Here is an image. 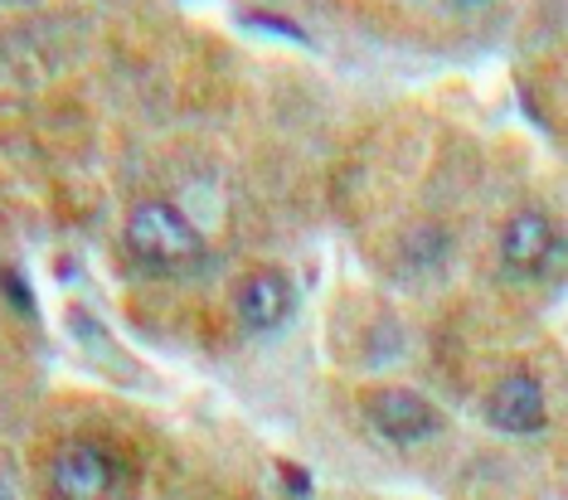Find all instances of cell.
<instances>
[{
  "mask_svg": "<svg viewBox=\"0 0 568 500\" xmlns=\"http://www.w3.org/2000/svg\"><path fill=\"white\" fill-rule=\"evenodd\" d=\"M126 248H132V258L141 267H151V273H185V267L200 263L204 238L180 204L141 200L136 210L126 214Z\"/></svg>",
  "mask_w": 568,
  "mask_h": 500,
  "instance_id": "1",
  "label": "cell"
},
{
  "mask_svg": "<svg viewBox=\"0 0 568 500\" xmlns=\"http://www.w3.org/2000/svg\"><path fill=\"white\" fill-rule=\"evenodd\" d=\"M365 422L394 447H418L443 432V414L413 389H374L365 394Z\"/></svg>",
  "mask_w": 568,
  "mask_h": 500,
  "instance_id": "2",
  "label": "cell"
},
{
  "mask_svg": "<svg viewBox=\"0 0 568 500\" xmlns=\"http://www.w3.org/2000/svg\"><path fill=\"white\" fill-rule=\"evenodd\" d=\"M500 263L506 273L515 277H549L559 273L564 263V238H559V224L549 214H515V220L500 228Z\"/></svg>",
  "mask_w": 568,
  "mask_h": 500,
  "instance_id": "3",
  "label": "cell"
},
{
  "mask_svg": "<svg viewBox=\"0 0 568 500\" xmlns=\"http://www.w3.org/2000/svg\"><path fill=\"white\" fill-rule=\"evenodd\" d=\"M49 481H54V496L63 500H102L118 491L122 467L108 447L98 442H69L49 467Z\"/></svg>",
  "mask_w": 568,
  "mask_h": 500,
  "instance_id": "4",
  "label": "cell"
},
{
  "mask_svg": "<svg viewBox=\"0 0 568 500\" xmlns=\"http://www.w3.org/2000/svg\"><path fill=\"white\" fill-rule=\"evenodd\" d=\"M234 312H239L243 330H253V336H277L296 316V287L282 273H273V267H257V273L239 282Z\"/></svg>",
  "mask_w": 568,
  "mask_h": 500,
  "instance_id": "5",
  "label": "cell"
},
{
  "mask_svg": "<svg viewBox=\"0 0 568 500\" xmlns=\"http://www.w3.org/2000/svg\"><path fill=\"white\" fill-rule=\"evenodd\" d=\"M486 418L496 432H510V438H535L539 428L549 422V399H545V384L535 375H506L490 389Z\"/></svg>",
  "mask_w": 568,
  "mask_h": 500,
  "instance_id": "6",
  "label": "cell"
},
{
  "mask_svg": "<svg viewBox=\"0 0 568 500\" xmlns=\"http://www.w3.org/2000/svg\"><path fill=\"white\" fill-rule=\"evenodd\" d=\"M243 24H253V30H267V34H287L292 44H306V30H302V24H292V20H282V16H257V10H248V16H243Z\"/></svg>",
  "mask_w": 568,
  "mask_h": 500,
  "instance_id": "7",
  "label": "cell"
},
{
  "mask_svg": "<svg viewBox=\"0 0 568 500\" xmlns=\"http://www.w3.org/2000/svg\"><path fill=\"white\" fill-rule=\"evenodd\" d=\"M0 292H6L10 302L20 306V312H30V292H24V282H20V273H0Z\"/></svg>",
  "mask_w": 568,
  "mask_h": 500,
  "instance_id": "8",
  "label": "cell"
},
{
  "mask_svg": "<svg viewBox=\"0 0 568 500\" xmlns=\"http://www.w3.org/2000/svg\"><path fill=\"white\" fill-rule=\"evenodd\" d=\"M282 481H287L296 496H306V491H312V477H302V467H292V461H282Z\"/></svg>",
  "mask_w": 568,
  "mask_h": 500,
  "instance_id": "9",
  "label": "cell"
},
{
  "mask_svg": "<svg viewBox=\"0 0 568 500\" xmlns=\"http://www.w3.org/2000/svg\"><path fill=\"white\" fill-rule=\"evenodd\" d=\"M462 6H476V0H462Z\"/></svg>",
  "mask_w": 568,
  "mask_h": 500,
  "instance_id": "10",
  "label": "cell"
}]
</instances>
